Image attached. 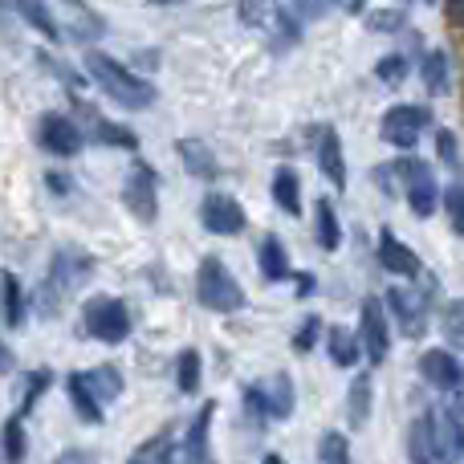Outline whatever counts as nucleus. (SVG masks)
I'll list each match as a JSON object with an SVG mask.
<instances>
[{"label":"nucleus","instance_id":"obj_39","mask_svg":"<svg viewBox=\"0 0 464 464\" xmlns=\"http://www.w3.org/2000/svg\"><path fill=\"white\" fill-rule=\"evenodd\" d=\"M400 24H408V16H403L400 8H375V13H367V29L371 33H395Z\"/></svg>","mask_w":464,"mask_h":464},{"label":"nucleus","instance_id":"obj_10","mask_svg":"<svg viewBox=\"0 0 464 464\" xmlns=\"http://www.w3.org/2000/svg\"><path fill=\"white\" fill-rule=\"evenodd\" d=\"M200 220L208 232H217V237H237V232H245V208H240L232 196L225 192H208L200 204Z\"/></svg>","mask_w":464,"mask_h":464},{"label":"nucleus","instance_id":"obj_6","mask_svg":"<svg viewBox=\"0 0 464 464\" xmlns=\"http://www.w3.org/2000/svg\"><path fill=\"white\" fill-rule=\"evenodd\" d=\"M428 122H432V111H428V106L400 102V106H392V111L383 114L379 135H383V143L400 147V151H411V147L420 143V135H424Z\"/></svg>","mask_w":464,"mask_h":464},{"label":"nucleus","instance_id":"obj_31","mask_svg":"<svg viewBox=\"0 0 464 464\" xmlns=\"http://www.w3.org/2000/svg\"><path fill=\"white\" fill-rule=\"evenodd\" d=\"M49 383H53V375H49L45 367H41V371H29V375H24V383H21V408H16V420L29 416L33 403H37L41 395L49 392Z\"/></svg>","mask_w":464,"mask_h":464},{"label":"nucleus","instance_id":"obj_24","mask_svg":"<svg viewBox=\"0 0 464 464\" xmlns=\"http://www.w3.org/2000/svg\"><path fill=\"white\" fill-rule=\"evenodd\" d=\"M314 237H318V245L326 248V253H334V248L343 245V228H338L334 204H330V200L314 204Z\"/></svg>","mask_w":464,"mask_h":464},{"label":"nucleus","instance_id":"obj_35","mask_svg":"<svg viewBox=\"0 0 464 464\" xmlns=\"http://www.w3.org/2000/svg\"><path fill=\"white\" fill-rule=\"evenodd\" d=\"M318 464H351V444L343 432H326L318 440Z\"/></svg>","mask_w":464,"mask_h":464},{"label":"nucleus","instance_id":"obj_4","mask_svg":"<svg viewBox=\"0 0 464 464\" xmlns=\"http://www.w3.org/2000/svg\"><path fill=\"white\" fill-rule=\"evenodd\" d=\"M82 326H86L90 338L106 346H119L130 338V310L119 297H90L86 310H82Z\"/></svg>","mask_w":464,"mask_h":464},{"label":"nucleus","instance_id":"obj_8","mask_svg":"<svg viewBox=\"0 0 464 464\" xmlns=\"http://www.w3.org/2000/svg\"><path fill=\"white\" fill-rule=\"evenodd\" d=\"M37 139L49 155H57V160H73V155L82 151V130H78V122L65 119V114H41Z\"/></svg>","mask_w":464,"mask_h":464},{"label":"nucleus","instance_id":"obj_27","mask_svg":"<svg viewBox=\"0 0 464 464\" xmlns=\"http://www.w3.org/2000/svg\"><path fill=\"white\" fill-rule=\"evenodd\" d=\"M326 351H330V362H334V367H354V362H359V354H362V346H359V334L334 326L326 334Z\"/></svg>","mask_w":464,"mask_h":464},{"label":"nucleus","instance_id":"obj_18","mask_svg":"<svg viewBox=\"0 0 464 464\" xmlns=\"http://www.w3.org/2000/svg\"><path fill=\"white\" fill-rule=\"evenodd\" d=\"M176 155L188 168V176H196V179H217L220 176V163H217V155H212V147L204 143V139H179Z\"/></svg>","mask_w":464,"mask_h":464},{"label":"nucleus","instance_id":"obj_49","mask_svg":"<svg viewBox=\"0 0 464 464\" xmlns=\"http://www.w3.org/2000/svg\"><path fill=\"white\" fill-rule=\"evenodd\" d=\"M261 464H285V460H281V457H277V452H269V457H265Z\"/></svg>","mask_w":464,"mask_h":464},{"label":"nucleus","instance_id":"obj_7","mask_svg":"<svg viewBox=\"0 0 464 464\" xmlns=\"http://www.w3.org/2000/svg\"><path fill=\"white\" fill-rule=\"evenodd\" d=\"M400 176H403V188H408V204L416 217H432L436 204H440V188H436V176L432 168H428L424 160H416V155H403L400 163Z\"/></svg>","mask_w":464,"mask_h":464},{"label":"nucleus","instance_id":"obj_50","mask_svg":"<svg viewBox=\"0 0 464 464\" xmlns=\"http://www.w3.org/2000/svg\"><path fill=\"white\" fill-rule=\"evenodd\" d=\"M0 29H5V5H0Z\"/></svg>","mask_w":464,"mask_h":464},{"label":"nucleus","instance_id":"obj_43","mask_svg":"<svg viewBox=\"0 0 464 464\" xmlns=\"http://www.w3.org/2000/svg\"><path fill=\"white\" fill-rule=\"evenodd\" d=\"M73 33H78V37H102V16H86V21H78V29H73Z\"/></svg>","mask_w":464,"mask_h":464},{"label":"nucleus","instance_id":"obj_15","mask_svg":"<svg viewBox=\"0 0 464 464\" xmlns=\"http://www.w3.org/2000/svg\"><path fill=\"white\" fill-rule=\"evenodd\" d=\"M212 416H217V403H204V408L196 411V420L188 424V436H184V464H212V444H208Z\"/></svg>","mask_w":464,"mask_h":464},{"label":"nucleus","instance_id":"obj_13","mask_svg":"<svg viewBox=\"0 0 464 464\" xmlns=\"http://www.w3.org/2000/svg\"><path fill=\"white\" fill-rule=\"evenodd\" d=\"M420 375H424L432 387H440V392H457V387L464 383V371H460V362H457L452 351H424V359H420Z\"/></svg>","mask_w":464,"mask_h":464},{"label":"nucleus","instance_id":"obj_26","mask_svg":"<svg viewBox=\"0 0 464 464\" xmlns=\"http://www.w3.org/2000/svg\"><path fill=\"white\" fill-rule=\"evenodd\" d=\"M273 204H277L281 212H289V217L302 212V188H297V176L289 168L273 171Z\"/></svg>","mask_w":464,"mask_h":464},{"label":"nucleus","instance_id":"obj_46","mask_svg":"<svg viewBox=\"0 0 464 464\" xmlns=\"http://www.w3.org/2000/svg\"><path fill=\"white\" fill-rule=\"evenodd\" d=\"M318 289V277L314 273H297V297H310Z\"/></svg>","mask_w":464,"mask_h":464},{"label":"nucleus","instance_id":"obj_47","mask_svg":"<svg viewBox=\"0 0 464 464\" xmlns=\"http://www.w3.org/2000/svg\"><path fill=\"white\" fill-rule=\"evenodd\" d=\"M444 13H449L452 24H460L464 29V0H444Z\"/></svg>","mask_w":464,"mask_h":464},{"label":"nucleus","instance_id":"obj_9","mask_svg":"<svg viewBox=\"0 0 464 464\" xmlns=\"http://www.w3.org/2000/svg\"><path fill=\"white\" fill-rule=\"evenodd\" d=\"M359 346L362 354H367L371 362H383L387 351H392V330H387V318H383V305L375 302V297H367L362 302V322H359Z\"/></svg>","mask_w":464,"mask_h":464},{"label":"nucleus","instance_id":"obj_37","mask_svg":"<svg viewBox=\"0 0 464 464\" xmlns=\"http://www.w3.org/2000/svg\"><path fill=\"white\" fill-rule=\"evenodd\" d=\"M375 78L387 82V86H400V82L408 78V57H403V53H387L383 62L375 65Z\"/></svg>","mask_w":464,"mask_h":464},{"label":"nucleus","instance_id":"obj_3","mask_svg":"<svg viewBox=\"0 0 464 464\" xmlns=\"http://www.w3.org/2000/svg\"><path fill=\"white\" fill-rule=\"evenodd\" d=\"M196 297L212 314H237L245 305V289H240V281L232 277L220 256H204L200 261V269H196Z\"/></svg>","mask_w":464,"mask_h":464},{"label":"nucleus","instance_id":"obj_32","mask_svg":"<svg viewBox=\"0 0 464 464\" xmlns=\"http://www.w3.org/2000/svg\"><path fill=\"white\" fill-rule=\"evenodd\" d=\"M176 383H179V392L184 395H192V392H200V351H179V362H176Z\"/></svg>","mask_w":464,"mask_h":464},{"label":"nucleus","instance_id":"obj_42","mask_svg":"<svg viewBox=\"0 0 464 464\" xmlns=\"http://www.w3.org/2000/svg\"><path fill=\"white\" fill-rule=\"evenodd\" d=\"M237 13H240V21L256 29V24H265V0H240Z\"/></svg>","mask_w":464,"mask_h":464},{"label":"nucleus","instance_id":"obj_11","mask_svg":"<svg viewBox=\"0 0 464 464\" xmlns=\"http://www.w3.org/2000/svg\"><path fill=\"white\" fill-rule=\"evenodd\" d=\"M387 305L395 310V318H400V330L408 338H420L428 330V310H424V297L416 294V289H403L395 285L392 294H387Z\"/></svg>","mask_w":464,"mask_h":464},{"label":"nucleus","instance_id":"obj_1","mask_svg":"<svg viewBox=\"0 0 464 464\" xmlns=\"http://www.w3.org/2000/svg\"><path fill=\"white\" fill-rule=\"evenodd\" d=\"M86 70H90V78H94L119 106H127V111H147V106L155 102V86H151V82L139 78V73H130L122 62L98 53V49H90V53H86Z\"/></svg>","mask_w":464,"mask_h":464},{"label":"nucleus","instance_id":"obj_45","mask_svg":"<svg viewBox=\"0 0 464 464\" xmlns=\"http://www.w3.org/2000/svg\"><path fill=\"white\" fill-rule=\"evenodd\" d=\"M53 464H94V452H82V449H70V452H62Z\"/></svg>","mask_w":464,"mask_h":464},{"label":"nucleus","instance_id":"obj_44","mask_svg":"<svg viewBox=\"0 0 464 464\" xmlns=\"http://www.w3.org/2000/svg\"><path fill=\"white\" fill-rule=\"evenodd\" d=\"M45 188H49V192H53V196H70V176H62V171H53V176H45Z\"/></svg>","mask_w":464,"mask_h":464},{"label":"nucleus","instance_id":"obj_20","mask_svg":"<svg viewBox=\"0 0 464 464\" xmlns=\"http://www.w3.org/2000/svg\"><path fill=\"white\" fill-rule=\"evenodd\" d=\"M0 318H5V326H13V330L24 326V285L13 269L0 273Z\"/></svg>","mask_w":464,"mask_h":464},{"label":"nucleus","instance_id":"obj_33","mask_svg":"<svg viewBox=\"0 0 464 464\" xmlns=\"http://www.w3.org/2000/svg\"><path fill=\"white\" fill-rule=\"evenodd\" d=\"M0 440H5V460L8 464H24V457H29V440H24V420H8L5 424V436H0Z\"/></svg>","mask_w":464,"mask_h":464},{"label":"nucleus","instance_id":"obj_52","mask_svg":"<svg viewBox=\"0 0 464 464\" xmlns=\"http://www.w3.org/2000/svg\"><path fill=\"white\" fill-rule=\"evenodd\" d=\"M428 5H432V0H428Z\"/></svg>","mask_w":464,"mask_h":464},{"label":"nucleus","instance_id":"obj_48","mask_svg":"<svg viewBox=\"0 0 464 464\" xmlns=\"http://www.w3.org/2000/svg\"><path fill=\"white\" fill-rule=\"evenodd\" d=\"M16 367V359H13V351H8L5 343H0V375H8V371Z\"/></svg>","mask_w":464,"mask_h":464},{"label":"nucleus","instance_id":"obj_34","mask_svg":"<svg viewBox=\"0 0 464 464\" xmlns=\"http://www.w3.org/2000/svg\"><path fill=\"white\" fill-rule=\"evenodd\" d=\"M440 326H444V338L452 343V351H464V297H457V302L444 305Z\"/></svg>","mask_w":464,"mask_h":464},{"label":"nucleus","instance_id":"obj_51","mask_svg":"<svg viewBox=\"0 0 464 464\" xmlns=\"http://www.w3.org/2000/svg\"><path fill=\"white\" fill-rule=\"evenodd\" d=\"M70 5H82V0H70Z\"/></svg>","mask_w":464,"mask_h":464},{"label":"nucleus","instance_id":"obj_25","mask_svg":"<svg viewBox=\"0 0 464 464\" xmlns=\"http://www.w3.org/2000/svg\"><path fill=\"white\" fill-rule=\"evenodd\" d=\"M82 383L90 387V392H94V400L98 403H111V400H119L122 395V375L114 367H94V371H82Z\"/></svg>","mask_w":464,"mask_h":464},{"label":"nucleus","instance_id":"obj_19","mask_svg":"<svg viewBox=\"0 0 464 464\" xmlns=\"http://www.w3.org/2000/svg\"><path fill=\"white\" fill-rule=\"evenodd\" d=\"M261 395H265V416L269 420H289L294 416V379L281 371L273 375L269 383H261Z\"/></svg>","mask_w":464,"mask_h":464},{"label":"nucleus","instance_id":"obj_23","mask_svg":"<svg viewBox=\"0 0 464 464\" xmlns=\"http://www.w3.org/2000/svg\"><path fill=\"white\" fill-rule=\"evenodd\" d=\"M13 8L21 13V21L29 24V29L41 33V37H49V41L62 37V29H57V21H53V13H49L45 0H13Z\"/></svg>","mask_w":464,"mask_h":464},{"label":"nucleus","instance_id":"obj_14","mask_svg":"<svg viewBox=\"0 0 464 464\" xmlns=\"http://www.w3.org/2000/svg\"><path fill=\"white\" fill-rule=\"evenodd\" d=\"M379 265L395 277H420V256L411 253V245H403L395 232H379Z\"/></svg>","mask_w":464,"mask_h":464},{"label":"nucleus","instance_id":"obj_41","mask_svg":"<svg viewBox=\"0 0 464 464\" xmlns=\"http://www.w3.org/2000/svg\"><path fill=\"white\" fill-rule=\"evenodd\" d=\"M436 155H440V160L449 163V168H457V163H460V147H457V135H452L449 127H440V130H436Z\"/></svg>","mask_w":464,"mask_h":464},{"label":"nucleus","instance_id":"obj_29","mask_svg":"<svg viewBox=\"0 0 464 464\" xmlns=\"http://www.w3.org/2000/svg\"><path fill=\"white\" fill-rule=\"evenodd\" d=\"M420 78H424L428 94H449V53L444 49H432V53H424V65H420Z\"/></svg>","mask_w":464,"mask_h":464},{"label":"nucleus","instance_id":"obj_5","mask_svg":"<svg viewBox=\"0 0 464 464\" xmlns=\"http://www.w3.org/2000/svg\"><path fill=\"white\" fill-rule=\"evenodd\" d=\"M122 204H127L143 225H155V217H160V176H155V168L147 160L130 163L127 179H122Z\"/></svg>","mask_w":464,"mask_h":464},{"label":"nucleus","instance_id":"obj_28","mask_svg":"<svg viewBox=\"0 0 464 464\" xmlns=\"http://www.w3.org/2000/svg\"><path fill=\"white\" fill-rule=\"evenodd\" d=\"M346 420H351V428H367V420H371V375H354L351 392H346Z\"/></svg>","mask_w":464,"mask_h":464},{"label":"nucleus","instance_id":"obj_22","mask_svg":"<svg viewBox=\"0 0 464 464\" xmlns=\"http://www.w3.org/2000/svg\"><path fill=\"white\" fill-rule=\"evenodd\" d=\"M65 392H70V403L82 416V424H102V403H98L94 392L82 383V371H73V375L65 379Z\"/></svg>","mask_w":464,"mask_h":464},{"label":"nucleus","instance_id":"obj_40","mask_svg":"<svg viewBox=\"0 0 464 464\" xmlns=\"http://www.w3.org/2000/svg\"><path fill=\"white\" fill-rule=\"evenodd\" d=\"M245 416H248V424L253 428H265V395H261V383H248L245 387Z\"/></svg>","mask_w":464,"mask_h":464},{"label":"nucleus","instance_id":"obj_12","mask_svg":"<svg viewBox=\"0 0 464 464\" xmlns=\"http://www.w3.org/2000/svg\"><path fill=\"white\" fill-rule=\"evenodd\" d=\"M78 114L86 122H82V139H94V143H102V147H122V151H135V135H130L127 127H114V122H106L98 111H90L86 102L78 98Z\"/></svg>","mask_w":464,"mask_h":464},{"label":"nucleus","instance_id":"obj_16","mask_svg":"<svg viewBox=\"0 0 464 464\" xmlns=\"http://www.w3.org/2000/svg\"><path fill=\"white\" fill-rule=\"evenodd\" d=\"M256 265H261V277L265 281H285L294 277V265H289V253H285V240L277 232H265L261 245H256Z\"/></svg>","mask_w":464,"mask_h":464},{"label":"nucleus","instance_id":"obj_21","mask_svg":"<svg viewBox=\"0 0 464 464\" xmlns=\"http://www.w3.org/2000/svg\"><path fill=\"white\" fill-rule=\"evenodd\" d=\"M408 460L411 464H440L432 440V416H416L408 428Z\"/></svg>","mask_w":464,"mask_h":464},{"label":"nucleus","instance_id":"obj_38","mask_svg":"<svg viewBox=\"0 0 464 464\" xmlns=\"http://www.w3.org/2000/svg\"><path fill=\"white\" fill-rule=\"evenodd\" d=\"M318 338H322V318H318V314H310V318L297 326V334H294V351L297 354H310L314 346H318Z\"/></svg>","mask_w":464,"mask_h":464},{"label":"nucleus","instance_id":"obj_30","mask_svg":"<svg viewBox=\"0 0 464 464\" xmlns=\"http://www.w3.org/2000/svg\"><path fill=\"white\" fill-rule=\"evenodd\" d=\"M171 457H176V440H171V432H160L139 444L127 464H171Z\"/></svg>","mask_w":464,"mask_h":464},{"label":"nucleus","instance_id":"obj_2","mask_svg":"<svg viewBox=\"0 0 464 464\" xmlns=\"http://www.w3.org/2000/svg\"><path fill=\"white\" fill-rule=\"evenodd\" d=\"M94 273V261L78 248H57L53 261L45 269V285H41V310L45 314H62V305L78 294V285Z\"/></svg>","mask_w":464,"mask_h":464},{"label":"nucleus","instance_id":"obj_36","mask_svg":"<svg viewBox=\"0 0 464 464\" xmlns=\"http://www.w3.org/2000/svg\"><path fill=\"white\" fill-rule=\"evenodd\" d=\"M440 200H444V212H449L452 232H460V237H464V184H449Z\"/></svg>","mask_w":464,"mask_h":464},{"label":"nucleus","instance_id":"obj_17","mask_svg":"<svg viewBox=\"0 0 464 464\" xmlns=\"http://www.w3.org/2000/svg\"><path fill=\"white\" fill-rule=\"evenodd\" d=\"M318 168L330 184L346 188V160H343V139L334 127H318Z\"/></svg>","mask_w":464,"mask_h":464}]
</instances>
